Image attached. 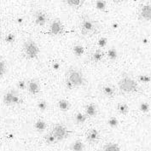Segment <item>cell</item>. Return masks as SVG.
<instances>
[{
    "instance_id": "cell-5",
    "label": "cell",
    "mask_w": 151,
    "mask_h": 151,
    "mask_svg": "<svg viewBox=\"0 0 151 151\" xmlns=\"http://www.w3.org/2000/svg\"><path fill=\"white\" fill-rule=\"evenodd\" d=\"M4 104L7 106H12V105H18L22 103V100L19 96L18 93L14 90H10L7 91L3 98Z\"/></svg>"
},
{
    "instance_id": "cell-4",
    "label": "cell",
    "mask_w": 151,
    "mask_h": 151,
    "mask_svg": "<svg viewBox=\"0 0 151 151\" xmlns=\"http://www.w3.org/2000/svg\"><path fill=\"white\" fill-rule=\"evenodd\" d=\"M23 52L27 59H35L40 54V47L35 43V41L27 40L23 44Z\"/></svg>"
},
{
    "instance_id": "cell-33",
    "label": "cell",
    "mask_w": 151,
    "mask_h": 151,
    "mask_svg": "<svg viewBox=\"0 0 151 151\" xmlns=\"http://www.w3.org/2000/svg\"><path fill=\"white\" fill-rule=\"evenodd\" d=\"M138 80H139L140 82L146 84V83H149L151 80V79L150 77L147 76V75H140V76L138 77Z\"/></svg>"
},
{
    "instance_id": "cell-25",
    "label": "cell",
    "mask_w": 151,
    "mask_h": 151,
    "mask_svg": "<svg viewBox=\"0 0 151 151\" xmlns=\"http://www.w3.org/2000/svg\"><path fill=\"white\" fill-rule=\"evenodd\" d=\"M6 73V63L5 62L0 58V78H2Z\"/></svg>"
},
{
    "instance_id": "cell-12",
    "label": "cell",
    "mask_w": 151,
    "mask_h": 151,
    "mask_svg": "<svg viewBox=\"0 0 151 151\" xmlns=\"http://www.w3.org/2000/svg\"><path fill=\"white\" fill-rule=\"evenodd\" d=\"M86 113L88 116L90 117H92V116H95L97 113V109H96V107L94 104H90L86 106Z\"/></svg>"
},
{
    "instance_id": "cell-18",
    "label": "cell",
    "mask_w": 151,
    "mask_h": 151,
    "mask_svg": "<svg viewBox=\"0 0 151 151\" xmlns=\"http://www.w3.org/2000/svg\"><path fill=\"white\" fill-rule=\"evenodd\" d=\"M58 107H59L60 110H62V111H68L70 109V103L65 99H62L58 102Z\"/></svg>"
},
{
    "instance_id": "cell-24",
    "label": "cell",
    "mask_w": 151,
    "mask_h": 151,
    "mask_svg": "<svg viewBox=\"0 0 151 151\" xmlns=\"http://www.w3.org/2000/svg\"><path fill=\"white\" fill-rule=\"evenodd\" d=\"M45 140L48 144H53V143H55L56 142V137L52 134V132L47 133L46 135L45 136Z\"/></svg>"
},
{
    "instance_id": "cell-14",
    "label": "cell",
    "mask_w": 151,
    "mask_h": 151,
    "mask_svg": "<svg viewBox=\"0 0 151 151\" xmlns=\"http://www.w3.org/2000/svg\"><path fill=\"white\" fill-rule=\"evenodd\" d=\"M103 92L105 96H107L109 97H113L114 96V93H115V90L112 86L107 85V86H104L103 87Z\"/></svg>"
},
{
    "instance_id": "cell-21",
    "label": "cell",
    "mask_w": 151,
    "mask_h": 151,
    "mask_svg": "<svg viewBox=\"0 0 151 151\" xmlns=\"http://www.w3.org/2000/svg\"><path fill=\"white\" fill-rule=\"evenodd\" d=\"M117 110L121 114H127L129 112V107L127 104H119L117 105Z\"/></svg>"
},
{
    "instance_id": "cell-29",
    "label": "cell",
    "mask_w": 151,
    "mask_h": 151,
    "mask_svg": "<svg viewBox=\"0 0 151 151\" xmlns=\"http://www.w3.org/2000/svg\"><path fill=\"white\" fill-rule=\"evenodd\" d=\"M107 44H108V40L105 37L100 38L98 40V41H97V45H98V46L100 48H104L107 45Z\"/></svg>"
},
{
    "instance_id": "cell-32",
    "label": "cell",
    "mask_w": 151,
    "mask_h": 151,
    "mask_svg": "<svg viewBox=\"0 0 151 151\" xmlns=\"http://www.w3.org/2000/svg\"><path fill=\"white\" fill-rule=\"evenodd\" d=\"M140 110L143 112V113H148L150 110V105L147 104V103H142L140 104Z\"/></svg>"
},
{
    "instance_id": "cell-15",
    "label": "cell",
    "mask_w": 151,
    "mask_h": 151,
    "mask_svg": "<svg viewBox=\"0 0 151 151\" xmlns=\"http://www.w3.org/2000/svg\"><path fill=\"white\" fill-rule=\"evenodd\" d=\"M46 127H47L46 123H45L44 120H42V119L37 120V121L35 122V124H34V128H35L36 131H38L39 132H44V131L46 129Z\"/></svg>"
},
{
    "instance_id": "cell-9",
    "label": "cell",
    "mask_w": 151,
    "mask_h": 151,
    "mask_svg": "<svg viewBox=\"0 0 151 151\" xmlns=\"http://www.w3.org/2000/svg\"><path fill=\"white\" fill-rule=\"evenodd\" d=\"M33 19H34L35 24H37L38 26H40V27L45 26L47 22V16L42 10H37L33 14Z\"/></svg>"
},
{
    "instance_id": "cell-28",
    "label": "cell",
    "mask_w": 151,
    "mask_h": 151,
    "mask_svg": "<svg viewBox=\"0 0 151 151\" xmlns=\"http://www.w3.org/2000/svg\"><path fill=\"white\" fill-rule=\"evenodd\" d=\"M47 103H46L45 101H44V100L40 101V102L38 103V108H39V109H40V111H45V110L47 109Z\"/></svg>"
},
{
    "instance_id": "cell-3",
    "label": "cell",
    "mask_w": 151,
    "mask_h": 151,
    "mask_svg": "<svg viewBox=\"0 0 151 151\" xmlns=\"http://www.w3.org/2000/svg\"><path fill=\"white\" fill-rule=\"evenodd\" d=\"M118 86L122 92L127 93V94L136 92L138 89L137 81L133 80L132 78L129 77V76L121 78L118 82Z\"/></svg>"
},
{
    "instance_id": "cell-22",
    "label": "cell",
    "mask_w": 151,
    "mask_h": 151,
    "mask_svg": "<svg viewBox=\"0 0 151 151\" xmlns=\"http://www.w3.org/2000/svg\"><path fill=\"white\" fill-rule=\"evenodd\" d=\"M108 58L111 61H114L118 57V52L114 48H111L108 50Z\"/></svg>"
},
{
    "instance_id": "cell-30",
    "label": "cell",
    "mask_w": 151,
    "mask_h": 151,
    "mask_svg": "<svg viewBox=\"0 0 151 151\" xmlns=\"http://www.w3.org/2000/svg\"><path fill=\"white\" fill-rule=\"evenodd\" d=\"M4 40H5V42L8 43V44H12V43H14L15 40H16V35L13 34V33H9V34H8V35L5 37Z\"/></svg>"
},
{
    "instance_id": "cell-11",
    "label": "cell",
    "mask_w": 151,
    "mask_h": 151,
    "mask_svg": "<svg viewBox=\"0 0 151 151\" xmlns=\"http://www.w3.org/2000/svg\"><path fill=\"white\" fill-rule=\"evenodd\" d=\"M99 137L100 136H99V132H98L97 130L91 129V130L88 131L87 134H86V139H87V141L89 143H94L98 141Z\"/></svg>"
},
{
    "instance_id": "cell-23",
    "label": "cell",
    "mask_w": 151,
    "mask_h": 151,
    "mask_svg": "<svg viewBox=\"0 0 151 151\" xmlns=\"http://www.w3.org/2000/svg\"><path fill=\"white\" fill-rule=\"evenodd\" d=\"M69 6L71 7H73V8H78L80 7V5L84 3V1L82 0H67L65 1Z\"/></svg>"
},
{
    "instance_id": "cell-6",
    "label": "cell",
    "mask_w": 151,
    "mask_h": 151,
    "mask_svg": "<svg viewBox=\"0 0 151 151\" xmlns=\"http://www.w3.org/2000/svg\"><path fill=\"white\" fill-rule=\"evenodd\" d=\"M51 132L56 137V141H63L68 137V129L62 124H56L52 128Z\"/></svg>"
},
{
    "instance_id": "cell-31",
    "label": "cell",
    "mask_w": 151,
    "mask_h": 151,
    "mask_svg": "<svg viewBox=\"0 0 151 151\" xmlns=\"http://www.w3.org/2000/svg\"><path fill=\"white\" fill-rule=\"evenodd\" d=\"M17 88L19 90H25L26 88H27V83L25 81V80H20L18 83H17Z\"/></svg>"
},
{
    "instance_id": "cell-36",
    "label": "cell",
    "mask_w": 151,
    "mask_h": 151,
    "mask_svg": "<svg viewBox=\"0 0 151 151\" xmlns=\"http://www.w3.org/2000/svg\"><path fill=\"white\" fill-rule=\"evenodd\" d=\"M16 22H17V23L22 24V22H23V18H22V17H19V18H17Z\"/></svg>"
},
{
    "instance_id": "cell-35",
    "label": "cell",
    "mask_w": 151,
    "mask_h": 151,
    "mask_svg": "<svg viewBox=\"0 0 151 151\" xmlns=\"http://www.w3.org/2000/svg\"><path fill=\"white\" fill-rule=\"evenodd\" d=\"M112 27H113V29H117L119 27V25H118L117 22H114L112 24Z\"/></svg>"
},
{
    "instance_id": "cell-34",
    "label": "cell",
    "mask_w": 151,
    "mask_h": 151,
    "mask_svg": "<svg viewBox=\"0 0 151 151\" xmlns=\"http://www.w3.org/2000/svg\"><path fill=\"white\" fill-rule=\"evenodd\" d=\"M52 68H53V69L54 70H56V71H58L59 69H60V68H61V65L59 63H57V62H55L53 65H52Z\"/></svg>"
},
{
    "instance_id": "cell-2",
    "label": "cell",
    "mask_w": 151,
    "mask_h": 151,
    "mask_svg": "<svg viewBox=\"0 0 151 151\" xmlns=\"http://www.w3.org/2000/svg\"><path fill=\"white\" fill-rule=\"evenodd\" d=\"M81 33L85 36H91L99 32L98 24L89 17H84L80 25Z\"/></svg>"
},
{
    "instance_id": "cell-38",
    "label": "cell",
    "mask_w": 151,
    "mask_h": 151,
    "mask_svg": "<svg viewBox=\"0 0 151 151\" xmlns=\"http://www.w3.org/2000/svg\"><path fill=\"white\" fill-rule=\"evenodd\" d=\"M99 151H104V150H99Z\"/></svg>"
},
{
    "instance_id": "cell-7",
    "label": "cell",
    "mask_w": 151,
    "mask_h": 151,
    "mask_svg": "<svg viewBox=\"0 0 151 151\" xmlns=\"http://www.w3.org/2000/svg\"><path fill=\"white\" fill-rule=\"evenodd\" d=\"M138 16L141 20L145 22L151 21V4H143L138 10Z\"/></svg>"
},
{
    "instance_id": "cell-16",
    "label": "cell",
    "mask_w": 151,
    "mask_h": 151,
    "mask_svg": "<svg viewBox=\"0 0 151 151\" xmlns=\"http://www.w3.org/2000/svg\"><path fill=\"white\" fill-rule=\"evenodd\" d=\"M104 151H120V148L117 143H108L104 145Z\"/></svg>"
},
{
    "instance_id": "cell-17",
    "label": "cell",
    "mask_w": 151,
    "mask_h": 151,
    "mask_svg": "<svg viewBox=\"0 0 151 151\" xmlns=\"http://www.w3.org/2000/svg\"><path fill=\"white\" fill-rule=\"evenodd\" d=\"M73 52L74 54V56L80 57L84 55L85 53V48L83 47L82 45H75L73 48Z\"/></svg>"
},
{
    "instance_id": "cell-20",
    "label": "cell",
    "mask_w": 151,
    "mask_h": 151,
    "mask_svg": "<svg viewBox=\"0 0 151 151\" xmlns=\"http://www.w3.org/2000/svg\"><path fill=\"white\" fill-rule=\"evenodd\" d=\"M86 119H87L86 115L81 112H79L75 114V120L78 124H84L86 121Z\"/></svg>"
},
{
    "instance_id": "cell-26",
    "label": "cell",
    "mask_w": 151,
    "mask_h": 151,
    "mask_svg": "<svg viewBox=\"0 0 151 151\" xmlns=\"http://www.w3.org/2000/svg\"><path fill=\"white\" fill-rule=\"evenodd\" d=\"M106 2L105 1H102V0H99V1H96V8L98 10H101V11H104L105 9H106Z\"/></svg>"
},
{
    "instance_id": "cell-8",
    "label": "cell",
    "mask_w": 151,
    "mask_h": 151,
    "mask_svg": "<svg viewBox=\"0 0 151 151\" xmlns=\"http://www.w3.org/2000/svg\"><path fill=\"white\" fill-rule=\"evenodd\" d=\"M64 27L63 25L62 24V22L59 19H55L51 22L50 26V32L52 35H59L63 32Z\"/></svg>"
},
{
    "instance_id": "cell-10",
    "label": "cell",
    "mask_w": 151,
    "mask_h": 151,
    "mask_svg": "<svg viewBox=\"0 0 151 151\" xmlns=\"http://www.w3.org/2000/svg\"><path fill=\"white\" fill-rule=\"evenodd\" d=\"M27 91L32 95H37L40 91V83L34 79L30 80L27 82Z\"/></svg>"
},
{
    "instance_id": "cell-1",
    "label": "cell",
    "mask_w": 151,
    "mask_h": 151,
    "mask_svg": "<svg viewBox=\"0 0 151 151\" xmlns=\"http://www.w3.org/2000/svg\"><path fill=\"white\" fill-rule=\"evenodd\" d=\"M65 81L68 89L72 90L75 87H80L85 84V77L84 74L80 69L77 68L71 67L69 68L65 75Z\"/></svg>"
},
{
    "instance_id": "cell-27",
    "label": "cell",
    "mask_w": 151,
    "mask_h": 151,
    "mask_svg": "<svg viewBox=\"0 0 151 151\" xmlns=\"http://www.w3.org/2000/svg\"><path fill=\"white\" fill-rule=\"evenodd\" d=\"M108 125L110 127H117L118 125H119V120L116 119L115 117H111V118H109V120H108Z\"/></svg>"
},
{
    "instance_id": "cell-13",
    "label": "cell",
    "mask_w": 151,
    "mask_h": 151,
    "mask_svg": "<svg viewBox=\"0 0 151 151\" xmlns=\"http://www.w3.org/2000/svg\"><path fill=\"white\" fill-rule=\"evenodd\" d=\"M104 52H103V50H100V49H98V50H96L95 52L93 53V55L91 56V60L96 63H99V62H101L102 61V59L104 58Z\"/></svg>"
},
{
    "instance_id": "cell-19",
    "label": "cell",
    "mask_w": 151,
    "mask_h": 151,
    "mask_svg": "<svg viewBox=\"0 0 151 151\" xmlns=\"http://www.w3.org/2000/svg\"><path fill=\"white\" fill-rule=\"evenodd\" d=\"M71 150L73 151H83L84 150V144L80 140H77L74 143H72Z\"/></svg>"
},
{
    "instance_id": "cell-39",
    "label": "cell",
    "mask_w": 151,
    "mask_h": 151,
    "mask_svg": "<svg viewBox=\"0 0 151 151\" xmlns=\"http://www.w3.org/2000/svg\"><path fill=\"white\" fill-rule=\"evenodd\" d=\"M149 151H151V150H149Z\"/></svg>"
},
{
    "instance_id": "cell-37",
    "label": "cell",
    "mask_w": 151,
    "mask_h": 151,
    "mask_svg": "<svg viewBox=\"0 0 151 151\" xmlns=\"http://www.w3.org/2000/svg\"><path fill=\"white\" fill-rule=\"evenodd\" d=\"M2 35H3V33H2V32L0 31V39L2 38Z\"/></svg>"
}]
</instances>
